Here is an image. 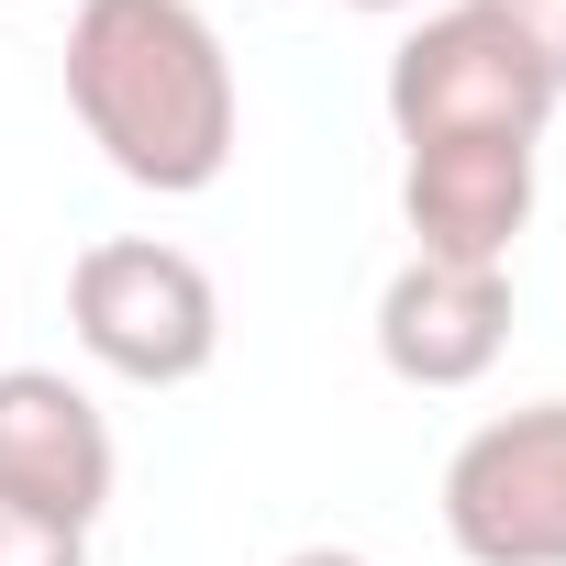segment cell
<instances>
[{"label":"cell","instance_id":"cell-1","mask_svg":"<svg viewBox=\"0 0 566 566\" xmlns=\"http://www.w3.org/2000/svg\"><path fill=\"white\" fill-rule=\"evenodd\" d=\"M67 112L112 156V178H134L156 200H200L244 134L233 45L200 0H78L67 12Z\"/></svg>","mask_w":566,"mask_h":566},{"label":"cell","instance_id":"cell-2","mask_svg":"<svg viewBox=\"0 0 566 566\" xmlns=\"http://www.w3.org/2000/svg\"><path fill=\"white\" fill-rule=\"evenodd\" d=\"M67 323H78V356L134 378V389H189L222 356L211 266L189 244H156V233H101L67 266Z\"/></svg>","mask_w":566,"mask_h":566},{"label":"cell","instance_id":"cell-3","mask_svg":"<svg viewBox=\"0 0 566 566\" xmlns=\"http://www.w3.org/2000/svg\"><path fill=\"white\" fill-rule=\"evenodd\" d=\"M544 123H555V78L478 0H444L389 45V134L400 145H455V134L544 145Z\"/></svg>","mask_w":566,"mask_h":566},{"label":"cell","instance_id":"cell-4","mask_svg":"<svg viewBox=\"0 0 566 566\" xmlns=\"http://www.w3.org/2000/svg\"><path fill=\"white\" fill-rule=\"evenodd\" d=\"M444 544L467 566H566V400L500 411L444 455Z\"/></svg>","mask_w":566,"mask_h":566},{"label":"cell","instance_id":"cell-5","mask_svg":"<svg viewBox=\"0 0 566 566\" xmlns=\"http://www.w3.org/2000/svg\"><path fill=\"white\" fill-rule=\"evenodd\" d=\"M112 422L78 378L56 367H0V500H23V511H56V522H101L112 511Z\"/></svg>","mask_w":566,"mask_h":566},{"label":"cell","instance_id":"cell-6","mask_svg":"<svg viewBox=\"0 0 566 566\" xmlns=\"http://www.w3.org/2000/svg\"><path fill=\"white\" fill-rule=\"evenodd\" d=\"M511 345V266H444L411 255L378 290V367L400 389H478Z\"/></svg>","mask_w":566,"mask_h":566},{"label":"cell","instance_id":"cell-7","mask_svg":"<svg viewBox=\"0 0 566 566\" xmlns=\"http://www.w3.org/2000/svg\"><path fill=\"white\" fill-rule=\"evenodd\" d=\"M533 156H544V145H500V134L400 145V222H411V255L511 266V244H522V222H533Z\"/></svg>","mask_w":566,"mask_h":566},{"label":"cell","instance_id":"cell-8","mask_svg":"<svg viewBox=\"0 0 566 566\" xmlns=\"http://www.w3.org/2000/svg\"><path fill=\"white\" fill-rule=\"evenodd\" d=\"M0 566H90V533H78V522H56V511L0 500Z\"/></svg>","mask_w":566,"mask_h":566},{"label":"cell","instance_id":"cell-9","mask_svg":"<svg viewBox=\"0 0 566 566\" xmlns=\"http://www.w3.org/2000/svg\"><path fill=\"white\" fill-rule=\"evenodd\" d=\"M478 12H500V23L533 45V67L555 78V101H566V0H478Z\"/></svg>","mask_w":566,"mask_h":566},{"label":"cell","instance_id":"cell-10","mask_svg":"<svg viewBox=\"0 0 566 566\" xmlns=\"http://www.w3.org/2000/svg\"><path fill=\"white\" fill-rule=\"evenodd\" d=\"M277 566H367L356 544H301V555H277Z\"/></svg>","mask_w":566,"mask_h":566},{"label":"cell","instance_id":"cell-11","mask_svg":"<svg viewBox=\"0 0 566 566\" xmlns=\"http://www.w3.org/2000/svg\"><path fill=\"white\" fill-rule=\"evenodd\" d=\"M345 12H433V0H345Z\"/></svg>","mask_w":566,"mask_h":566}]
</instances>
